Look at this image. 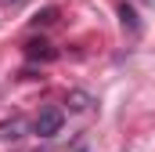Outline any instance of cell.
<instances>
[{"mask_svg":"<svg viewBox=\"0 0 155 152\" xmlns=\"http://www.w3.org/2000/svg\"><path fill=\"white\" fill-rule=\"evenodd\" d=\"M61 119H65L61 109H43V112L36 116V123H33V130H36L40 138H54V134L61 130Z\"/></svg>","mask_w":155,"mask_h":152,"instance_id":"cell-1","label":"cell"},{"mask_svg":"<svg viewBox=\"0 0 155 152\" xmlns=\"http://www.w3.org/2000/svg\"><path fill=\"white\" fill-rule=\"evenodd\" d=\"M119 18H123V26H126L130 33H141V22H137V15H134V7H130V4H123V7H119Z\"/></svg>","mask_w":155,"mask_h":152,"instance_id":"cell-2","label":"cell"},{"mask_svg":"<svg viewBox=\"0 0 155 152\" xmlns=\"http://www.w3.org/2000/svg\"><path fill=\"white\" fill-rule=\"evenodd\" d=\"M22 134V119H7V123H0V141H15Z\"/></svg>","mask_w":155,"mask_h":152,"instance_id":"cell-3","label":"cell"},{"mask_svg":"<svg viewBox=\"0 0 155 152\" xmlns=\"http://www.w3.org/2000/svg\"><path fill=\"white\" fill-rule=\"evenodd\" d=\"M25 54H29V58H43V62H51V58H54V51H51L47 43H36V40H33V43H25Z\"/></svg>","mask_w":155,"mask_h":152,"instance_id":"cell-4","label":"cell"},{"mask_svg":"<svg viewBox=\"0 0 155 152\" xmlns=\"http://www.w3.org/2000/svg\"><path fill=\"white\" fill-rule=\"evenodd\" d=\"M69 102H72V109H87V98H83V94H72Z\"/></svg>","mask_w":155,"mask_h":152,"instance_id":"cell-5","label":"cell"},{"mask_svg":"<svg viewBox=\"0 0 155 152\" xmlns=\"http://www.w3.org/2000/svg\"><path fill=\"white\" fill-rule=\"evenodd\" d=\"M76 152H87V149H76Z\"/></svg>","mask_w":155,"mask_h":152,"instance_id":"cell-6","label":"cell"}]
</instances>
